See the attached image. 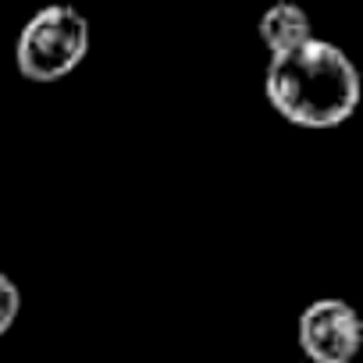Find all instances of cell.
<instances>
[{"label": "cell", "mask_w": 363, "mask_h": 363, "mask_svg": "<svg viewBox=\"0 0 363 363\" xmlns=\"http://www.w3.org/2000/svg\"><path fill=\"white\" fill-rule=\"evenodd\" d=\"M264 96L281 121L324 132L345 125L356 114L363 82L342 47L313 36L303 47L267 61Z\"/></svg>", "instance_id": "obj_1"}, {"label": "cell", "mask_w": 363, "mask_h": 363, "mask_svg": "<svg viewBox=\"0 0 363 363\" xmlns=\"http://www.w3.org/2000/svg\"><path fill=\"white\" fill-rule=\"evenodd\" d=\"M89 54V18L68 4L36 11L15 40V68L22 79L50 86L68 79Z\"/></svg>", "instance_id": "obj_2"}, {"label": "cell", "mask_w": 363, "mask_h": 363, "mask_svg": "<svg viewBox=\"0 0 363 363\" xmlns=\"http://www.w3.org/2000/svg\"><path fill=\"white\" fill-rule=\"evenodd\" d=\"M296 342L310 363H352L363 345V320L345 299H313L296 320Z\"/></svg>", "instance_id": "obj_3"}, {"label": "cell", "mask_w": 363, "mask_h": 363, "mask_svg": "<svg viewBox=\"0 0 363 363\" xmlns=\"http://www.w3.org/2000/svg\"><path fill=\"white\" fill-rule=\"evenodd\" d=\"M257 29H260V43L267 47L271 57L289 54V50L303 47L306 40H313L310 15L303 8H296V4H274V8H267Z\"/></svg>", "instance_id": "obj_4"}, {"label": "cell", "mask_w": 363, "mask_h": 363, "mask_svg": "<svg viewBox=\"0 0 363 363\" xmlns=\"http://www.w3.org/2000/svg\"><path fill=\"white\" fill-rule=\"evenodd\" d=\"M18 313H22V289L0 271V338L15 328Z\"/></svg>", "instance_id": "obj_5"}]
</instances>
